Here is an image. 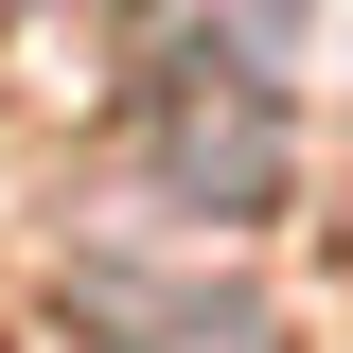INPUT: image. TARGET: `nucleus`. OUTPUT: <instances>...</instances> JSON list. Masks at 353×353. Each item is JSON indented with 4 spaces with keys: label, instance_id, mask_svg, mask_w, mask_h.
Instances as JSON below:
<instances>
[]
</instances>
